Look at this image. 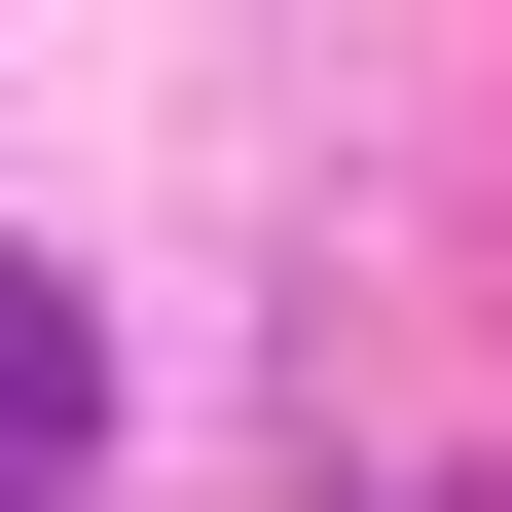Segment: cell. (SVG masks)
Here are the masks:
<instances>
[{
    "label": "cell",
    "instance_id": "obj_1",
    "mask_svg": "<svg viewBox=\"0 0 512 512\" xmlns=\"http://www.w3.org/2000/svg\"><path fill=\"white\" fill-rule=\"evenodd\" d=\"M74 476H110V330L0 256V512H74Z\"/></svg>",
    "mask_w": 512,
    "mask_h": 512
}]
</instances>
